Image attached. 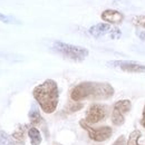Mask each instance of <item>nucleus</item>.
Listing matches in <instances>:
<instances>
[{
	"mask_svg": "<svg viewBox=\"0 0 145 145\" xmlns=\"http://www.w3.org/2000/svg\"><path fill=\"white\" fill-rule=\"evenodd\" d=\"M114 87L108 83L83 82L77 84L71 91L72 102L88 101H107L114 96Z\"/></svg>",
	"mask_w": 145,
	"mask_h": 145,
	"instance_id": "nucleus-1",
	"label": "nucleus"
},
{
	"mask_svg": "<svg viewBox=\"0 0 145 145\" xmlns=\"http://www.w3.org/2000/svg\"><path fill=\"white\" fill-rule=\"evenodd\" d=\"M33 96L44 113L53 114L59 102L58 85L54 79H46L34 88Z\"/></svg>",
	"mask_w": 145,
	"mask_h": 145,
	"instance_id": "nucleus-2",
	"label": "nucleus"
},
{
	"mask_svg": "<svg viewBox=\"0 0 145 145\" xmlns=\"http://www.w3.org/2000/svg\"><path fill=\"white\" fill-rule=\"evenodd\" d=\"M53 49L56 53L61 55L63 57L74 60V61H83L89 55L88 49L85 47L66 44V42L58 41V40L53 42Z\"/></svg>",
	"mask_w": 145,
	"mask_h": 145,
	"instance_id": "nucleus-3",
	"label": "nucleus"
},
{
	"mask_svg": "<svg viewBox=\"0 0 145 145\" xmlns=\"http://www.w3.org/2000/svg\"><path fill=\"white\" fill-rule=\"evenodd\" d=\"M79 125L82 128H84L89 138L94 142H104L107 141L109 137L113 135V129L109 126H101V127H91V125L87 124L84 120L79 121Z\"/></svg>",
	"mask_w": 145,
	"mask_h": 145,
	"instance_id": "nucleus-4",
	"label": "nucleus"
},
{
	"mask_svg": "<svg viewBox=\"0 0 145 145\" xmlns=\"http://www.w3.org/2000/svg\"><path fill=\"white\" fill-rule=\"evenodd\" d=\"M132 108V102L129 99H121L117 101L114 106H113V112H112V123L115 126H121L125 122L127 113Z\"/></svg>",
	"mask_w": 145,
	"mask_h": 145,
	"instance_id": "nucleus-5",
	"label": "nucleus"
},
{
	"mask_svg": "<svg viewBox=\"0 0 145 145\" xmlns=\"http://www.w3.org/2000/svg\"><path fill=\"white\" fill-rule=\"evenodd\" d=\"M108 114V108L107 106L103 105V104H91L86 110V115H85V122L89 125L93 124H97L102 121H104L107 117Z\"/></svg>",
	"mask_w": 145,
	"mask_h": 145,
	"instance_id": "nucleus-6",
	"label": "nucleus"
},
{
	"mask_svg": "<svg viewBox=\"0 0 145 145\" xmlns=\"http://www.w3.org/2000/svg\"><path fill=\"white\" fill-rule=\"evenodd\" d=\"M108 67L118 69L125 72H134V74H145V65L138 64L136 61L131 60H110L106 64Z\"/></svg>",
	"mask_w": 145,
	"mask_h": 145,
	"instance_id": "nucleus-7",
	"label": "nucleus"
},
{
	"mask_svg": "<svg viewBox=\"0 0 145 145\" xmlns=\"http://www.w3.org/2000/svg\"><path fill=\"white\" fill-rule=\"evenodd\" d=\"M101 18L103 21H105L106 24H109V25H120L124 21L125 16H124L123 12H121L118 10L106 9L102 12Z\"/></svg>",
	"mask_w": 145,
	"mask_h": 145,
	"instance_id": "nucleus-8",
	"label": "nucleus"
},
{
	"mask_svg": "<svg viewBox=\"0 0 145 145\" xmlns=\"http://www.w3.org/2000/svg\"><path fill=\"white\" fill-rule=\"evenodd\" d=\"M113 28L114 27H112L109 24L101 22V24H96V25L91 26L88 29V33L91 36L95 37V38H101V37H104L106 35H110Z\"/></svg>",
	"mask_w": 145,
	"mask_h": 145,
	"instance_id": "nucleus-9",
	"label": "nucleus"
},
{
	"mask_svg": "<svg viewBox=\"0 0 145 145\" xmlns=\"http://www.w3.org/2000/svg\"><path fill=\"white\" fill-rule=\"evenodd\" d=\"M29 120H30V123L33 125H40L42 122H44V118L41 117L40 113H39V109L37 108L36 105H33L30 112H29Z\"/></svg>",
	"mask_w": 145,
	"mask_h": 145,
	"instance_id": "nucleus-10",
	"label": "nucleus"
},
{
	"mask_svg": "<svg viewBox=\"0 0 145 145\" xmlns=\"http://www.w3.org/2000/svg\"><path fill=\"white\" fill-rule=\"evenodd\" d=\"M28 136H29V138H30L31 145H39L41 143V141H42L41 134H40L39 129H37L35 126L28 128Z\"/></svg>",
	"mask_w": 145,
	"mask_h": 145,
	"instance_id": "nucleus-11",
	"label": "nucleus"
},
{
	"mask_svg": "<svg viewBox=\"0 0 145 145\" xmlns=\"http://www.w3.org/2000/svg\"><path fill=\"white\" fill-rule=\"evenodd\" d=\"M141 136H142V133L140 131H137V129L133 131L128 136L126 145H141L138 143V140L141 138Z\"/></svg>",
	"mask_w": 145,
	"mask_h": 145,
	"instance_id": "nucleus-12",
	"label": "nucleus"
},
{
	"mask_svg": "<svg viewBox=\"0 0 145 145\" xmlns=\"http://www.w3.org/2000/svg\"><path fill=\"white\" fill-rule=\"evenodd\" d=\"M26 126L25 125H20V126L15 131V133L12 134V138L15 140V141H17V142H22L24 143V140H25V129Z\"/></svg>",
	"mask_w": 145,
	"mask_h": 145,
	"instance_id": "nucleus-13",
	"label": "nucleus"
},
{
	"mask_svg": "<svg viewBox=\"0 0 145 145\" xmlns=\"http://www.w3.org/2000/svg\"><path fill=\"white\" fill-rule=\"evenodd\" d=\"M132 22L140 27V28H143L145 29V15H140V16H134L132 18Z\"/></svg>",
	"mask_w": 145,
	"mask_h": 145,
	"instance_id": "nucleus-14",
	"label": "nucleus"
},
{
	"mask_svg": "<svg viewBox=\"0 0 145 145\" xmlns=\"http://www.w3.org/2000/svg\"><path fill=\"white\" fill-rule=\"evenodd\" d=\"M83 107H84V104H82L80 102H74V103L68 105L67 110H68V113H75V112L82 109Z\"/></svg>",
	"mask_w": 145,
	"mask_h": 145,
	"instance_id": "nucleus-15",
	"label": "nucleus"
},
{
	"mask_svg": "<svg viewBox=\"0 0 145 145\" xmlns=\"http://www.w3.org/2000/svg\"><path fill=\"white\" fill-rule=\"evenodd\" d=\"M10 136L5 131H0V145H10Z\"/></svg>",
	"mask_w": 145,
	"mask_h": 145,
	"instance_id": "nucleus-16",
	"label": "nucleus"
},
{
	"mask_svg": "<svg viewBox=\"0 0 145 145\" xmlns=\"http://www.w3.org/2000/svg\"><path fill=\"white\" fill-rule=\"evenodd\" d=\"M122 36V33H121V30L118 29V28H116V27H114L113 28V30H112V33H110V39H118L120 37Z\"/></svg>",
	"mask_w": 145,
	"mask_h": 145,
	"instance_id": "nucleus-17",
	"label": "nucleus"
},
{
	"mask_svg": "<svg viewBox=\"0 0 145 145\" xmlns=\"http://www.w3.org/2000/svg\"><path fill=\"white\" fill-rule=\"evenodd\" d=\"M0 21L5 22V24H14L15 22V19L10 16H6V15H2L0 14Z\"/></svg>",
	"mask_w": 145,
	"mask_h": 145,
	"instance_id": "nucleus-18",
	"label": "nucleus"
},
{
	"mask_svg": "<svg viewBox=\"0 0 145 145\" xmlns=\"http://www.w3.org/2000/svg\"><path fill=\"white\" fill-rule=\"evenodd\" d=\"M126 143L127 141L126 138H125V136L124 135H121V136L117 137V140H115V142L112 145H126Z\"/></svg>",
	"mask_w": 145,
	"mask_h": 145,
	"instance_id": "nucleus-19",
	"label": "nucleus"
},
{
	"mask_svg": "<svg viewBox=\"0 0 145 145\" xmlns=\"http://www.w3.org/2000/svg\"><path fill=\"white\" fill-rule=\"evenodd\" d=\"M135 34H136V36L138 37L141 40H143V41H145V30L144 29H136V31H135Z\"/></svg>",
	"mask_w": 145,
	"mask_h": 145,
	"instance_id": "nucleus-20",
	"label": "nucleus"
},
{
	"mask_svg": "<svg viewBox=\"0 0 145 145\" xmlns=\"http://www.w3.org/2000/svg\"><path fill=\"white\" fill-rule=\"evenodd\" d=\"M141 125L145 128V105L143 108V113H142V118H141Z\"/></svg>",
	"mask_w": 145,
	"mask_h": 145,
	"instance_id": "nucleus-21",
	"label": "nucleus"
},
{
	"mask_svg": "<svg viewBox=\"0 0 145 145\" xmlns=\"http://www.w3.org/2000/svg\"><path fill=\"white\" fill-rule=\"evenodd\" d=\"M10 145H25V144H24L22 142H17V141H15V140H11Z\"/></svg>",
	"mask_w": 145,
	"mask_h": 145,
	"instance_id": "nucleus-22",
	"label": "nucleus"
}]
</instances>
